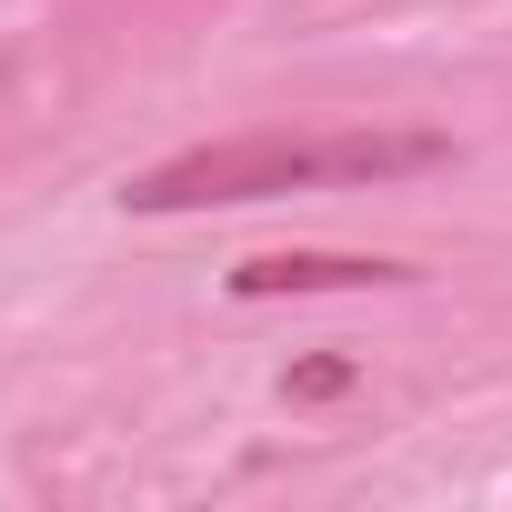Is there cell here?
I'll return each mask as SVG.
<instances>
[{"label": "cell", "mask_w": 512, "mask_h": 512, "mask_svg": "<svg viewBox=\"0 0 512 512\" xmlns=\"http://www.w3.org/2000/svg\"><path fill=\"white\" fill-rule=\"evenodd\" d=\"M432 161H452L442 131H241V141H201V151L141 171L121 201L131 211H231V201H272V191L402 181Z\"/></svg>", "instance_id": "obj_1"}, {"label": "cell", "mask_w": 512, "mask_h": 512, "mask_svg": "<svg viewBox=\"0 0 512 512\" xmlns=\"http://www.w3.org/2000/svg\"><path fill=\"white\" fill-rule=\"evenodd\" d=\"M382 282H412L382 251H251L231 272V302H302V292H382Z\"/></svg>", "instance_id": "obj_2"}, {"label": "cell", "mask_w": 512, "mask_h": 512, "mask_svg": "<svg viewBox=\"0 0 512 512\" xmlns=\"http://www.w3.org/2000/svg\"><path fill=\"white\" fill-rule=\"evenodd\" d=\"M282 392H292V402H332V392H352V362H292Z\"/></svg>", "instance_id": "obj_3"}]
</instances>
